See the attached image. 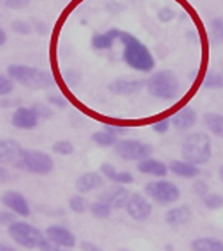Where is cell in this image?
I'll return each mask as SVG.
<instances>
[{
  "label": "cell",
  "mask_w": 223,
  "mask_h": 251,
  "mask_svg": "<svg viewBox=\"0 0 223 251\" xmlns=\"http://www.w3.org/2000/svg\"><path fill=\"white\" fill-rule=\"evenodd\" d=\"M119 39L124 46L123 60L126 62V64L141 73H150L151 70L155 67V59L152 56V53L145 44L139 42V39L123 31H121Z\"/></svg>",
  "instance_id": "obj_1"
},
{
  "label": "cell",
  "mask_w": 223,
  "mask_h": 251,
  "mask_svg": "<svg viewBox=\"0 0 223 251\" xmlns=\"http://www.w3.org/2000/svg\"><path fill=\"white\" fill-rule=\"evenodd\" d=\"M7 73L12 80H16L22 86L34 88V90H43V88L52 87L55 84L52 75L38 67L12 64V66H8Z\"/></svg>",
  "instance_id": "obj_2"
},
{
  "label": "cell",
  "mask_w": 223,
  "mask_h": 251,
  "mask_svg": "<svg viewBox=\"0 0 223 251\" xmlns=\"http://www.w3.org/2000/svg\"><path fill=\"white\" fill-rule=\"evenodd\" d=\"M182 156L184 160H187L193 164H204L211 159L213 147H211V139L209 135L203 132H195L191 134L182 143Z\"/></svg>",
  "instance_id": "obj_3"
},
{
  "label": "cell",
  "mask_w": 223,
  "mask_h": 251,
  "mask_svg": "<svg viewBox=\"0 0 223 251\" xmlns=\"http://www.w3.org/2000/svg\"><path fill=\"white\" fill-rule=\"evenodd\" d=\"M146 86L151 97L158 98L162 100H171L179 92L178 77L170 70L155 73L146 82Z\"/></svg>",
  "instance_id": "obj_4"
},
{
  "label": "cell",
  "mask_w": 223,
  "mask_h": 251,
  "mask_svg": "<svg viewBox=\"0 0 223 251\" xmlns=\"http://www.w3.org/2000/svg\"><path fill=\"white\" fill-rule=\"evenodd\" d=\"M55 167L52 158L47 152L39 150L22 149L20 162L18 169H23L28 173L38 175H47Z\"/></svg>",
  "instance_id": "obj_5"
},
{
  "label": "cell",
  "mask_w": 223,
  "mask_h": 251,
  "mask_svg": "<svg viewBox=\"0 0 223 251\" xmlns=\"http://www.w3.org/2000/svg\"><path fill=\"white\" fill-rule=\"evenodd\" d=\"M8 234L18 245L25 249H35L43 239V234L39 228L27 222H14L8 227Z\"/></svg>",
  "instance_id": "obj_6"
},
{
  "label": "cell",
  "mask_w": 223,
  "mask_h": 251,
  "mask_svg": "<svg viewBox=\"0 0 223 251\" xmlns=\"http://www.w3.org/2000/svg\"><path fill=\"white\" fill-rule=\"evenodd\" d=\"M146 194L160 204H170L176 202L180 197L178 186L170 180H154L145 186Z\"/></svg>",
  "instance_id": "obj_7"
},
{
  "label": "cell",
  "mask_w": 223,
  "mask_h": 251,
  "mask_svg": "<svg viewBox=\"0 0 223 251\" xmlns=\"http://www.w3.org/2000/svg\"><path fill=\"white\" fill-rule=\"evenodd\" d=\"M117 154L124 160H143L150 158L152 154V146L143 143L141 140L123 139L115 143Z\"/></svg>",
  "instance_id": "obj_8"
},
{
  "label": "cell",
  "mask_w": 223,
  "mask_h": 251,
  "mask_svg": "<svg viewBox=\"0 0 223 251\" xmlns=\"http://www.w3.org/2000/svg\"><path fill=\"white\" fill-rule=\"evenodd\" d=\"M126 210L127 214L134 221H139V222L149 219L151 217V213H152L150 202L141 194H132L127 201Z\"/></svg>",
  "instance_id": "obj_9"
},
{
  "label": "cell",
  "mask_w": 223,
  "mask_h": 251,
  "mask_svg": "<svg viewBox=\"0 0 223 251\" xmlns=\"http://www.w3.org/2000/svg\"><path fill=\"white\" fill-rule=\"evenodd\" d=\"M1 203L5 207L10 208L12 213L18 214L20 217H28L31 213L27 199L18 191H12V190L5 191L1 197Z\"/></svg>",
  "instance_id": "obj_10"
},
{
  "label": "cell",
  "mask_w": 223,
  "mask_h": 251,
  "mask_svg": "<svg viewBox=\"0 0 223 251\" xmlns=\"http://www.w3.org/2000/svg\"><path fill=\"white\" fill-rule=\"evenodd\" d=\"M22 146L11 139H0V163L19 167Z\"/></svg>",
  "instance_id": "obj_11"
},
{
  "label": "cell",
  "mask_w": 223,
  "mask_h": 251,
  "mask_svg": "<svg viewBox=\"0 0 223 251\" xmlns=\"http://www.w3.org/2000/svg\"><path fill=\"white\" fill-rule=\"evenodd\" d=\"M46 238L64 249H73L76 243V238L73 232L62 226H50L46 230Z\"/></svg>",
  "instance_id": "obj_12"
},
{
  "label": "cell",
  "mask_w": 223,
  "mask_h": 251,
  "mask_svg": "<svg viewBox=\"0 0 223 251\" xmlns=\"http://www.w3.org/2000/svg\"><path fill=\"white\" fill-rule=\"evenodd\" d=\"M12 126L19 130H34L39 123V118L35 115V112L27 107H19L12 114Z\"/></svg>",
  "instance_id": "obj_13"
},
{
  "label": "cell",
  "mask_w": 223,
  "mask_h": 251,
  "mask_svg": "<svg viewBox=\"0 0 223 251\" xmlns=\"http://www.w3.org/2000/svg\"><path fill=\"white\" fill-rule=\"evenodd\" d=\"M128 198H130L128 191L124 187H121V186L110 188V190H107V191L99 195V201L107 203L111 208L126 207Z\"/></svg>",
  "instance_id": "obj_14"
},
{
  "label": "cell",
  "mask_w": 223,
  "mask_h": 251,
  "mask_svg": "<svg viewBox=\"0 0 223 251\" xmlns=\"http://www.w3.org/2000/svg\"><path fill=\"white\" fill-rule=\"evenodd\" d=\"M170 119L175 128H178L180 131H186L190 130L191 127H194L197 121H198V115L191 107L186 106L175 112Z\"/></svg>",
  "instance_id": "obj_15"
},
{
  "label": "cell",
  "mask_w": 223,
  "mask_h": 251,
  "mask_svg": "<svg viewBox=\"0 0 223 251\" xmlns=\"http://www.w3.org/2000/svg\"><path fill=\"white\" fill-rule=\"evenodd\" d=\"M146 82L141 79H134V80H126V79H118L108 84V90L115 94V95H132L141 91L145 87Z\"/></svg>",
  "instance_id": "obj_16"
},
{
  "label": "cell",
  "mask_w": 223,
  "mask_h": 251,
  "mask_svg": "<svg viewBox=\"0 0 223 251\" xmlns=\"http://www.w3.org/2000/svg\"><path fill=\"white\" fill-rule=\"evenodd\" d=\"M138 171L142 173V174L163 178V176L167 175L169 167L160 160H156L154 158H146V159L141 160L139 164H138Z\"/></svg>",
  "instance_id": "obj_17"
},
{
  "label": "cell",
  "mask_w": 223,
  "mask_h": 251,
  "mask_svg": "<svg viewBox=\"0 0 223 251\" xmlns=\"http://www.w3.org/2000/svg\"><path fill=\"white\" fill-rule=\"evenodd\" d=\"M193 218V211L189 206H178L166 213V223L170 226H183Z\"/></svg>",
  "instance_id": "obj_18"
},
{
  "label": "cell",
  "mask_w": 223,
  "mask_h": 251,
  "mask_svg": "<svg viewBox=\"0 0 223 251\" xmlns=\"http://www.w3.org/2000/svg\"><path fill=\"white\" fill-rule=\"evenodd\" d=\"M104 180L99 174L97 173H86V174L80 175L76 180V190L80 194L90 193L95 188L102 187Z\"/></svg>",
  "instance_id": "obj_19"
},
{
  "label": "cell",
  "mask_w": 223,
  "mask_h": 251,
  "mask_svg": "<svg viewBox=\"0 0 223 251\" xmlns=\"http://www.w3.org/2000/svg\"><path fill=\"white\" fill-rule=\"evenodd\" d=\"M119 35H121V31L117 28L108 29L107 32H103V34L94 35L91 40L92 47L95 50L111 49L114 42H115L117 39H119Z\"/></svg>",
  "instance_id": "obj_20"
},
{
  "label": "cell",
  "mask_w": 223,
  "mask_h": 251,
  "mask_svg": "<svg viewBox=\"0 0 223 251\" xmlns=\"http://www.w3.org/2000/svg\"><path fill=\"white\" fill-rule=\"evenodd\" d=\"M171 173H174L182 178H195L200 174V170L197 164H193L187 160H173L170 163Z\"/></svg>",
  "instance_id": "obj_21"
},
{
  "label": "cell",
  "mask_w": 223,
  "mask_h": 251,
  "mask_svg": "<svg viewBox=\"0 0 223 251\" xmlns=\"http://www.w3.org/2000/svg\"><path fill=\"white\" fill-rule=\"evenodd\" d=\"M100 171L102 174L108 178L112 182L119 184H130L134 182V176L130 173H126V171H122V173H118L117 170L114 169V166L110 163H102L100 166Z\"/></svg>",
  "instance_id": "obj_22"
},
{
  "label": "cell",
  "mask_w": 223,
  "mask_h": 251,
  "mask_svg": "<svg viewBox=\"0 0 223 251\" xmlns=\"http://www.w3.org/2000/svg\"><path fill=\"white\" fill-rule=\"evenodd\" d=\"M193 251H223V242L214 238H198L191 243Z\"/></svg>",
  "instance_id": "obj_23"
},
{
  "label": "cell",
  "mask_w": 223,
  "mask_h": 251,
  "mask_svg": "<svg viewBox=\"0 0 223 251\" xmlns=\"http://www.w3.org/2000/svg\"><path fill=\"white\" fill-rule=\"evenodd\" d=\"M203 121L214 135L223 139V115L217 112H207L204 114Z\"/></svg>",
  "instance_id": "obj_24"
},
{
  "label": "cell",
  "mask_w": 223,
  "mask_h": 251,
  "mask_svg": "<svg viewBox=\"0 0 223 251\" xmlns=\"http://www.w3.org/2000/svg\"><path fill=\"white\" fill-rule=\"evenodd\" d=\"M92 140L97 143V145L102 146V147H110L114 146L118 142V135L112 134L110 131H98L92 134Z\"/></svg>",
  "instance_id": "obj_25"
},
{
  "label": "cell",
  "mask_w": 223,
  "mask_h": 251,
  "mask_svg": "<svg viewBox=\"0 0 223 251\" xmlns=\"http://www.w3.org/2000/svg\"><path fill=\"white\" fill-rule=\"evenodd\" d=\"M90 210H91V214L98 219H106L111 215L112 208L107 204V203L102 202V201H98V202H94L90 206Z\"/></svg>",
  "instance_id": "obj_26"
},
{
  "label": "cell",
  "mask_w": 223,
  "mask_h": 251,
  "mask_svg": "<svg viewBox=\"0 0 223 251\" xmlns=\"http://www.w3.org/2000/svg\"><path fill=\"white\" fill-rule=\"evenodd\" d=\"M203 87L209 88V90H219V88H223V74H207L203 80Z\"/></svg>",
  "instance_id": "obj_27"
},
{
  "label": "cell",
  "mask_w": 223,
  "mask_h": 251,
  "mask_svg": "<svg viewBox=\"0 0 223 251\" xmlns=\"http://www.w3.org/2000/svg\"><path fill=\"white\" fill-rule=\"evenodd\" d=\"M204 206L210 210H218L223 207V197L219 194H207L203 198Z\"/></svg>",
  "instance_id": "obj_28"
},
{
  "label": "cell",
  "mask_w": 223,
  "mask_h": 251,
  "mask_svg": "<svg viewBox=\"0 0 223 251\" xmlns=\"http://www.w3.org/2000/svg\"><path fill=\"white\" fill-rule=\"evenodd\" d=\"M70 208L73 210L74 213L76 214H83L86 210H87V202L86 199L83 198L82 195H74L70 199Z\"/></svg>",
  "instance_id": "obj_29"
},
{
  "label": "cell",
  "mask_w": 223,
  "mask_h": 251,
  "mask_svg": "<svg viewBox=\"0 0 223 251\" xmlns=\"http://www.w3.org/2000/svg\"><path fill=\"white\" fill-rule=\"evenodd\" d=\"M52 151L59 155H71L74 152V146L68 140H58L53 143Z\"/></svg>",
  "instance_id": "obj_30"
},
{
  "label": "cell",
  "mask_w": 223,
  "mask_h": 251,
  "mask_svg": "<svg viewBox=\"0 0 223 251\" xmlns=\"http://www.w3.org/2000/svg\"><path fill=\"white\" fill-rule=\"evenodd\" d=\"M32 111L35 112V115L40 118V119H50V118H52L53 111L50 108L49 106H46L43 103H34L32 106L29 107Z\"/></svg>",
  "instance_id": "obj_31"
},
{
  "label": "cell",
  "mask_w": 223,
  "mask_h": 251,
  "mask_svg": "<svg viewBox=\"0 0 223 251\" xmlns=\"http://www.w3.org/2000/svg\"><path fill=\"white\" fill-rule=\"evenodd\" d=\"M14 91V80L10 76L0 74V97H5Z\"/></svg>",
  "instance_id": "obj_32"
},
{
  "label": "cell",
  "mask_w": 223,
  "mask_h": 251,
  "mask_svg": "<svg viewBox=\"0 0 223 251\" xmlns=\"http://www.w3.org/2000/svg\"><path fill=\"white\" fill-rule=\"evenodd\" d=\"M211 29L217 42L223 43V18H215L211 22Z\"/></svg>",
  "instance_id": "obj_33"
},
{
  "label": "cell",
  "mask_w": 223,
  "mask_h": 251,
  "mask_svg": "<svg viewBox=\"0 0 223 251\" xmlns=\"http://www.w3.org/2000/svg\"><path fill=\"white\" fill-rule=\"evenodd\" d=\"M11 28H12L14 32L20 35H27L32 31L31 25H29L27 22H23V20H14V22L11 23Z\"/></svg>",
  "instance_id": "obj_34"
},
{
  "label": "cell",
  "mask_w": 223,
  "mask_h": 251,
  "mask_svg": "<svg viewBox=\"0 0 223 251\" xmlns=\"http://www.w3.org/2000/svg\"><path fill=\"white\" fill-rule=\"evenodd\" d=\"M171 125V119L170 118H165V119H160L158 122H154L152 123V130L155 131L156 134H166L169 128H170Z\"/></svg>",
  "instance_id": "obj_35"
},
{
  "label": "cell",
  "mask_w": 223,
  "mask_h": 251,
  "mask_svg": "<svg viewBox=\"0 0 223 251\" xmlns=\"http://www.w3.org/2000/svg\"><path fill=\"white\" fill-rule=\"evenodd\" d=\"M42 251H67L64 247L59 246L56 243H53L50 239H47L46 237H43V239L40 241L39 246H38Z\"/></svg>",
  "instance_id": "obj_36"
},
{
  "label": "cell",
  "mask_w": 223,
  "mask_h": 251,
  "mask_svg": "<svg viewBox=\"0 0 223 251\" xmlns=\"http://www.w3.org/2000/svg\"><path fill=\"white\" fill-rule=\"evenodd\" d=\"M191 188H193V193L200 197V198H203L204 195L209 194V184L203 182V180H197Z\"/></svg>",
  "instance_id": "obj_37"
},
{
  "label": "cell",
  "mask_w": 223,
  "mask_h": 251,
  "mask_svg": "<svg viewBox=\"0 0 223 251\" xmlns=\"http://www.w3.org/2000/svg\"><path fill=\"white\" fill-rule=\"evenodd\" d=\"M47 100L51 106L58 107V108H64L67 107V100L64 99L62 95H58V94H51L47 97Z\"/></svg>",
  "instance_id": "obj_38"
},
{
  "label": "cell",
  "mask_w": 223,
  "mask_h": 251,
  "mask_svg": "<svg viewBox=\"0 0 223 251\" xmlns=\"http://www.w3.org/2000/svg\"><path fill=\"white\" fill-rule=\"evenodd\" d=\"M175 18V12L171 10L170 7H163V8H160L159 12H158V19L160 22H163V23H169L171 20Z\"/></svg>",
  "instance_id": "obj_39"
},
{
  "label": "cell",
  "mask_w": 223,
  "mask_h": 251,
  "mask_svg": "<svg viewBox=\"0 0 223 251\" xmlns=\"http://www.w3.org/2000/svg\"><path fill=\"white\" fill-rule=\"evenodd\" d=\"M31 3V0H4V4L12 10H23Z\"/></svg>",
  "instance_id": "obj_40"
},
{
  "label": "cell",
  "mask_w": 223,
  "mask_h": 251,
  "mask_svg": "<svg viewBox=\"0 0 223 251\" xmlns=\"http://www.w3.org/2000/svg\"><path fill=\"white\" fill-rule=\"evenodd\" d=\"M14 222H16V217L11 211H0V225L3 226H10Z\"/></svg>",
  "instance_id": "obj_41"
},
{
  "label": "cell",
  "mask_w": 223,
  "mask_h": 251,
  "mask_svg": "<svg viewBox=\"0 0 223 251\" xmlns=\"http://www.w3.org/2000/svg\"><path fill=\"white\" fill-rule=\"evenodd\" d=\"M64 77H66V80H67L68 86H76L79 83V80H80V75H79L76 71H73V70H68L67 73H66V75H64Z\"/></svg>",
  "instance_id": "obj_42"
},
{
  "label": "cell",
  "mask_w": 223,
  "mask_h": 251,
  "mask_svg": "<svg viewBox=\"0 0 223 251\" xmlns=\"http://www.w3.org/2000/svg\"><path fill=\"white\" fill-rule=\"evenodd\" d=\"M80 249L83 251H104L103 249H100L99 246H97L95 243H92V242H87V241H83L80 243Z\"/></svg>",
  "instance_id": "obj_43"
},
{
  "label": "cell",
  "mask_w": 223,
  "mask_h": 251,
  "mask_svg": "<svg viewBox=\"0 0 223 251\" xmlns=\"http://www.w3.org/2000/svg\"><path fill=\"white\" fill-rule=\"evenodd\" d=\"M103 130L110 131V132H112V134H115V135H121V134H123V132L126 131V128H124V127H121V126L106 125V126H104V127H103Z\"/></svg>",
  "instance_id": "obj_44"
},
{
  "label": "cell",
  "mask_w": 223,
  "mask_h": 251,
  "mask_svg": "<svg viewBox=\"0 0 223 251\" xmlns=\"http://www.w3.org/2000/svg\"><path fill=\"white\" fill-rule=\"evenodd\" d=\"M11 178L10 173H8V170L5 169V167H1L0 166V183H5V182H8Z\"/></svg>",
  "instance_id": "obj_45"
},
{
  "label": "cell",
  "mask_w": 223,
  "mask_h": 251,
  "mask_svg": "<svg viewBox=\"0 0 223 251\" xmlns=\"http://www.w3.org/2000/svg\"><path fill=\"white\" fill-rule=\"evenodd\" d=\"M5 42H7V34H5L4 29L0 27V46H3Z\"/></svg>",
  "instance_id": "obj_46"
},
{
  "label": "cell",
  "mask_w": 223,
  "mask_h": 251,
  "mask_svg": "<svg viewBox=\"0 0 223 251\" xmlns=\"http://www.w3.org/2000/svg\"><path fill=\"white\" fill-rule=\"evenodd\" d=\"M0 251H15V250L11 246H7V245H4V243H1V242H0Z\"/></svg>",
  "instance_id": "obj_47"
},
{
  "label": "cell",
  "mask_w": 223,
  "mask_h": 251,
  "mask_svg": "<svg viewBox=\"0 0 223 251\" xmlns=\"http://www.w3.org/2000/svg\"><path fill=\"white\" fill-rule=\"evenodd\" d=\"M219 176H221V179H222V182H223V166L219 169Z\"/></svg>",
  "instance_id": "obj_48"
},
{
  "label": "cell",
  "mask_w": 223,
  "mask_h": 251,
  "mask_svg": "<svg viewBox=\"0 0 223 251\" xmlns=\"http://www.w3.org/2000/svg\"><path fill=\"white\" fill-rule=\"evenodd\" d=\"M121 251H127V250H121Z\"/></svg>",
  "instance_id": "obj_49"
}]
</instances>
